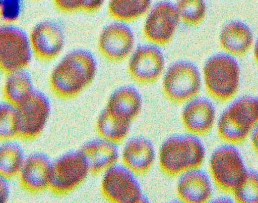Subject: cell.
Here are the masks:
<instances>
[{"label":"cell","mask_w":258,"mask_h":203,"mask_svg":"<svg viewBox=\"0 0 258 203\" xmlns=\"http://www.w3.org/2000/svg\"><path fill=\"white\" fill-rule=\"evenodd\" d=\"M89 171L97 174L107 170L116 162L118 154L114 143L106 139H94L86 143L81 150Z\"/></svg>","instance_id":"e0dca14e"},{"label":"cell","mask_w":258,"mask_h":203,"mask_svg":"<svg viewBox=\"0 0 258 203\" xmlns=\"http://www.w3.org/2000/svg\"><path fill=\"white\" fill-rule=\"evenodd\" d=\"M97 64L89 52L76 50L67 54L52 70L49 84L53 93L64 99L74 97L93 81Z\"/></svg>","instance_id":"6da1fadb"},{"label":"cell","mask_w":258,"mask_h":203,"mask_svg":"<svg viewBox=\"0 0 258 203\" xmlns=\"http://www.w3.org/2000/svg\"><path fill=\"white\" fill-rule=\"evenodd\" d=\"M163 90L172 102L180 104L196 96L201 88L200 73L196 66L187 62L171 66L164 76Z\"/></svg>","instance_id":"ba28073f"},{"label":"cell","mask_w":258,"mask_h":203,"mask_svg":"<svg viewBox=\"0 0 258 203\" xmlns=\"http://www.w3.org/2000/svg\"><path fill=\"white\" fill-rule=\"evenodd\" d=\"M151 4V0H109L108 12L115 20L131 22L143 16Z\"/></svg>","instance_id":"cb8c5ba5"},{"label":"cell","mask_w":258,"mask_h":203,"mask_svg":"<svg viewBox=\"0 0 258 203\" xmlns=\"http://www.w3.org/2000/svg\"><path fill=\"white\" fill-rule=\"evenodd\" d=\"M131 121L123 119L107 109L100 115L97 122L98 134L113 143L122 141L127 135Z\"/></svg>","instance_id":"7402d4cb"},{"label":"cell","mask_w":258,"mask_h":203,"mask_svg":"<svg viewBox=\"0 0 258 203\" xmlns=\"http://www.w3.org/2000/svg\"><path fill=\"white\" fill-rule=\"evenodd\" d=\"M257 118V98L249 96L241 97L233 102L220 117L219 134L229 143H241L256 124Z\"/></svg>","instance_id":"3957f363"},{"label":"cell","mask_w":258,"mask_h":203,"mask_svg":"<svg viewBox=\"0 0 258 203\" xmlns=\"http://www.w3.org/2000/svg\"><path fill=\"white\" fill-rule=\"evenodd\" d=\"M134 36L126 25L114 23L107 26L101 33L98 42L100 54L110 62L125 60L132 53Z\"/></svg>","instance_id":"4fadbf2b"},{"label":"cell","mask_w":258,"mask_h":203,"mask_svg":"<svg viewBox=\"0 0 258 203\" xmlns=\"http://www.w3.org/2000/svg\"><path fill=\"white\" fill-rule=\"evenodd\" d=\"M253 35L249 28L242 22L233 21L223 28L220 43L222 48L236 56H242L251 48Z\"/></svg>","instance_id":"ffe728a7"},{"label":"cell","mask_w":258,"mask_h":203,"mask_svg":"<svg viewBox=\"0 0 258 203\" xmlns=\"http://www.w3.org/2000/svg\"><path fill=\"white\" fill-rule=\"evenodd\" d=\"M4 87L7 102L17 106L34 90L29 75L24 70L8 74Z\"/></svg>","instance_id":"603a6c76"},{"label":"cell","mask_w":258,"mask_h":203,"mask_svg":"<svg viewBox=\"0 0 258 203\" xmlns=\"http://www.w3.org/2000/svg\"><path fill=\"white\" fill-rule=\"evenodd\" d=\"M177 193L180 198L186 202H206L212 194L209 178L203 171L190 170L180 179Z\"/></svg>","instance_id":"d6986e66"},{"label":"cell","mask_w":258,"mask_h":203,"mask_svg":"<svg viewBox=\"0 0 258 203\" xmlns=\"http://www.w3.org/2000/svg\"><path fill=\"white\" fill-rule=\"evenodd\" d=\"M205 154L204 146L197 137L189 135L174 136L162 145L159 154L160 167L168 175L176 176L200 167Z\"/></svg>","instance_id":"7a4b0ae2"},{"label":"cell","mask_w":258,"mask_h":203,"mask_svg":"<svg viewBox=\"0 0 258 203\" xmlns=\"http://www.w3.org/2000/svg\"><path fill=\"white\" fill-rule=\"evenodd\" d=\"M154 158L153 144L149 140L142 137L130 139L126 143L122 153L123 162L126 168L139 175L148 172Z\"/></svg>","instance_id":"ac0fdd59"},{"label":"cell","mask_w":258,"mask_h":203,"mask_svg":"<svg viewBox=\"0 0 258 203\" xmlns=\"http://www.w3.org/2000/svg\"><path fill=\"white\" fill-rule=\"evenodd\" d=\"M52 163L45 155L35 153L25 159L19 173L20 182L27 191L38 193L49 186Z\"/></svg>","instance_id":"9a60e30c"},{"label":"cell","mask_w":258,"mask_h":203,"mask_svg":"<svg viewBox=\"0 0 258 203\" xmlns=\"http://www.w3.org/2000/svg\"><path fill=\"white\" fill-rule=\"evenodd\" d=\"M210 169L216 185L227 192H233L247 172L237 148L228 145L219 147L212 154Z\"/></svg>","instance_id":"52a82bcc"},{"label":"cell","mask_w":258,"mask_h":203,"mask_svg":"<svg viewBox=\"0 0 258 203\" xmlns=\"http://www.w3.org/2000/svg\"><path fill=\"white\" fill-rule=\"evenodd\" d=\"M203 73L207 90L216 100L226 102L236 93L240 71L237 62L231 56L217 54L211 57L205 65Z\"/></svg>","instance_id":"277c9868"},{"label":"cell","mask_w":258,"mask_h":203,"mask_svg":"<svg viewBox=\"0 0 258 203\" xmlns=\"http://www.w3.org/2000/svg\"><path fill=\"white\" fill-rule=\"evenodd\" d=\"M141 107L142 99L139 92L132 87L125 86L112 93L106 108L131 122L140 113Z\"/></svg>","instance_id":"44dd1931"},{"label":"cell","mask_w":258,"mask_h":203,"mask_svg":"<svg viewBox=\"0 0 258 203\" xmlns=\"http://www.w3.org/2000/svg\"><path fill=\"white\" fill-rule=\"evenodd\" d=\"M236 200L242 203H257V175L255 171H247L233 192Z\"/></svg>","instance_id":"83f0119b"},{"label":"cell","mask_w":258,"mask_h":203,"mask_svg":"<svg viewBox=\"0 0 258 203\" xmlns=\"http://www.w3.org/2000/svg\"><path fill=\"white\" fill-rule=\"evenodd\" d=\"M164 67V57L158 48L145 45L138 47L132 54L127 71L136 82L147 85L155 82L160 78Z\"/></svg>","instance_id":"7c38bea8"},{"label":"cell","mask_w":258,"mask_h":203,"mask_svg":"<svg viewBox=\"0 0 258 203\" xmlns=\"http://www.w3.org/2000/svg\"><path fill=\"white\" fill-rule=\"evenodd\" d=\"M257 129H256L252 134V138H251V143L254 147V149L255 150H257Z\"/></svg>","instance_id":"1f68e13d"},{"label":"cell","mask_w":258,"mask_h":203,"mask_svg":"<svg viewBox=\"0 0 258 203\" xmlns=\"http://www.w3.org/2000/svg\"><path fill=\"white\" fill-rule=\"evenodd\" d=\"M89 172L81 150L66 154L52 164L48 187L56 194L69 193L84 181Z\"/></svg>","instance_id":"5b68a950"},{"label":"cell","mask_w":258,"mask_h":203,"mask_svg":"<svg viewBox=\"0 0 258 203\" xmlns=\"http://www.w3.org/2000/svg\"><path fill=\"white\" fill-rule=\"evenodd\" d=\"M179 18L176 7L167 2L156 4L145 22L143 33L149 42L160 45L171 40L178 25Z\"/></svg>","instance_id":"8fae6325"},{"label":"cell","mask_w":258,"mask_h":203,"mask_svg":"<svg viewBox=\"0 0 258 203\" xmlns=\"http://www.w3.org/2000/svg\"><path fill=\"white\" fill-rule=\"evenodd\" d=\"M105 0H86L82 12L93 13L99 10Z\"/></svg>","instance_id":"4dcf8cb0"},{"label":"cell","mask_w":258,"mask_h":203,"mask_svg":"<svg viewBox=\"0 0 258 203\" xmlns=\"http://www.w3.org/2000/svg\"><path fill=\"white\" fill-rule=\"evenodd\" d=\"M102 182L103 195L116 203L145 202L140 185L133 173L120 165L107 169Z\"/></svg>","instance_id":"30bf717a"},{"label":"cell","mask_w":258,"mask_h":203,"mask_svg":"<svg viewBox=\"0 0 258 203\" xmlns=\"http://www.w3.org/2000/svg\"><path fill=\"white\" fill-rule=\"evenodd\" d=\"M16 136H18L17 108L7 102L0 103V140Z\"/></svg>","instance_id":"4316f807"},{"label":"cell","mask_w":258,"mask_h":203,"mask_svg":"<svg viewBox=\"0 0 258 203\" xmlns=\"http://www.w3.org/2000/svg\"><path fill=\"white\" fill-rule=\"evenodd\" d=\"M56 8L65 13H73L83 11L86 0H53Z\"/></svg>","instance_id":"f1b7e54d"},{"label":"cell","mask_w":258,"mask_h":203,"mask_svg":"<svg viewBox=\"0 0 258 203\" xmlns=\"http://www.w3.org/2000/svg\"><path fill=\"white\" fill-rule=\"evenodd\" d=\"M175 7L179 19L188 26L199 25L206 15L204 0H178Z\"/></svg>","instance_id":"484cf974"},{"label":"cell","mask_w":258,"mask_h":203,"mask_svg":"<svg viewBox=\"0 0 258 203\" xmlns=\"http://www.w3.org/2000/svg\"><path fill=\"white\" fill-rule=\"evenodd\" d=\"M29 42L35 56L41 61L48 62L56 58L60 53L64 44V36L57 24L45 21L33 28Z\"/></svg>","instance_id":"5bb4252c"},{"label":"cell","mask_w":258,"mask_h":203,"mask_svg":"<svg viewBox=\"0 0 258 203\" xmlns=\"http://www.w3.org/2000/svg\"><path fill=\"white\" fill-rule=\"evenodd\" d=\"M215 110L207 99L198 98L188 104L182 113V121L185 128L197 135L209 133L213 126Z\"/></svg>","instance_id":"2e32d148"},{"label":"cell","mask_w":258,"mask_h":203,"mask_svg":"<svg viewBox=\"0 0 258 203\" xmlns=\"http://www.w3.org/2000/svg\"><path fill=\"white\" fill-rule=\"evenodd\" d=\"M16 108L18 136L26 139H32L38 136L42 132L50 114V106L47 97L34 89Z\"/></svg>","instance_id":"9c48e42d"},{"label":"cell","mask_w":258,"mask_h":203,"mask_svg":"<svg viewBox=\"0 0 258 203\" xmlns=\"http://www.w3.org/2000/svg\"><path fill=\"white\" fill-rule=\"evenodd\" d=\"M29 39L21 29L0 26V70L5 74L24 70L31 60Z\"/></svg>","instance_id":"8992f818"},{"label":"cell","mask_w":258,"mask_h":203,"mask_svg":"<svg viewBox=\"0 0 258 203\" xmlns=\"http://www.w3.org/2000/svg\"><path fill=\"white\" fill-rule=\"evenodd\" d=\"M8 179L0 174V203L6 202L9 197L10 187Z\"/></svg>","instance_id":"f546056e"},{"label":"cell","mask_w":258,"mask_h":203,"mask_svg":"<svg viewBox=\"0 0 258 203\" xmlns=\"http://www.w3.org/2000/svg\"><path fill=\"white\" fill-rule=\"evenodd\" d=\"M23 149L17 142L8 141L0 146V174L8 179L19 174L25 162Z\"/></svg>","instance_id":"d4e9b609"}]
</instances>
